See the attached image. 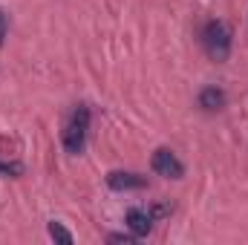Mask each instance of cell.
I'll return each mask as SVG.
<instances>
[{"instance_id":"1","label":"cell","mask_w":248,"mask_h":245,"mask_svg":"<svg viewBox=\"0 0 248 245\" xmlns=\"http://www.w3.org/2000/svg\"><path fill=\"white\" fill-rule=\"evenodd\" d=\"M87 130H90V107L78 104L69 116V122L63 127V147L72 156H81L87 147Z\"/></svg>"},{"instance_id":"2","label":"cell","mask_w":248,"mask_h":245,"mask_svg":"<svg viewBox=\"0 0 248 245\" xmlns=\"http://www.w3.org/2000/svg\"><path fill=\"white\" fill-rule=\"evenodd\" d=\"M202 44H205V52L214 58V61H228L231 55V26L225 20H208L205 23V32H202Z\"/></svg>"},{"instance_id":"3","label":"cell","mask_w":248,"mask_h":245,"mask_svg":"<svg viewBox=\"0 0 248 245\" xmlns=\"http://www.w3.org/2000/svg\"><path fill=\"white\" fill-rule=\"evenodd\" d=\"M150 165H153V170H156L159 176H165V179H182V176H185V165H182L179 156H176L173 150H168V147H159V150L153 153Z\"/></svg>"},{"instance_id":"4","label":"cell","mask_w":248,"mask_h":245,"mask_svg":"<svg viewBox=\"0 0 248 245\" xmlns=\"http://www.w3.org/2000/svg\"><path fill=\"white\" fill-rule=\"evenodd\" d=\"M107 184L113 190H141V187H147V179L139 173H130V170H113V173H107Z\"/></svg>"},{"instance_id":"5","label":"cell","mask_w":248,"mask_h":245,"mask_svg":"<svg viewBox=\"0 0 248 245\" xmlns=\"http://www.w3.org/2000/svg\"><path fill=\"white\" fill-rule=\"evenodd\" d=\"M150 225H153L150 211H141V208H130V211H127V228H130L136 237H147V234H150Z\"/></svg>"},{"instance_id":"6","label":"cell","mask_w":248,"mask_h":245,"mask_svg":"<svg viewBox=\"0 0 248 245\" xmlns=\"http://www.w3.org/2000/svg\"><path fill=\"white\" fill-rule=\"evenodd\" d=\"M199 107L202 110H222L225 107V92L219 90V87H205L202 92H199Z\"/></svg>"},{"instance_id":"7","label":"cell","mask_w":248,"mask_h":245,"mask_svg":"<svg viewBox=\"0 0 248 245\" xmlns=\"http://www.w3.org/2000/svg\"><path fill=\"white\" fill-rule=\"evenodd\" d=\"M46 231H49V237H52V240H58V243H63V245L72 243V234L63 228L61 222H49V228H46Z\"/></svg>"},{"instance_id":"8","label":"cell","mask_w":248,"mask_h":245,"mask_svg":"<svg viewBox=\"0 0 248 245\" xmlns=\"http://www.w3.org/2000/svg\"><path fill=\"white\" fill-rule=\"evenodd\" d=\"M107 240H110V243H124V245H130L133 240H136V234H110Z\"/></svg>"},{"instance_id":"9","label":"cell","mask_w":248,"mask_h":245,"mask_svg":"<svg viewBox=\"0 0 248 245\" xmlns=\"http://www.w3.org/2000/svg\"><path fill=\"white\" fill-rule=\"evenodd\" d=\"M23 168L17 165V162H12V165H0V173H20Z\"/></svg>"},{"instance_id":"10","label":"cell","mask_w":248,"mask_h":245,"mask_svg":"<svg viewBox=\"0 0 248 245\" xmlns=\"http://www.w3.org/2000/svg\"><path fill=\"white\" fill-rule=\"evenodd\" d=\"M6 29H9V20H6V15H3V9H0V46H3V38H6Z\"/></svg>"}]
</instances>
